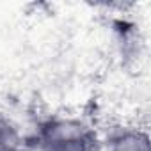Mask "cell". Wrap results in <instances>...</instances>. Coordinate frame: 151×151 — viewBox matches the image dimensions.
Wrapping results in <instances>:
<instances>
[{"mask_svg":"<svg viewBox=\"0 0 151 151\" xmlns=\"http://www.w3.org/2000/svg\"><path fill=\"white\" fill-rule=\"evenodd\" d=\"M20 149H23V142L18 128L4 114H0V151H20Z\"/></svg>","mask_w":151,"mask_h":151,"instance_id":"3957f363","label":"cell"},{"mask_svg":"<svg viewBox=\"0 0 151 151\" xmlns=\"http://www.w3.org/2000/svg\"><path fill=\"white\" fill-rule=\"evenodd\" d=\"M20 151H34V149H25V147H23V149H20Z\"/></svg>","mask_w":151,"mask_h":151,"instance_id":"277c9868","label":"cell"},{"mask_svg":"<svg viewBox=\"0 0 151 151\" xmlns=\"http://www.w3.org/2000/svg\"><path fill=\"white\" fill-rule=\"evenodd\" d=\"M109 151H149V137L142 130H123L110 139Z\"/></svg>","mask_w":151,"mask_h":151,"instance_id":"7a4b0ae2","label":"cell"},{"mask_svg":"<svg viewBox=\"0 0 151 151\" xmlns=\"http://www.w3.org/2000/svg\"><path fill=\"white\" fill-rule=\"evenodd\" d=\"M94 133L87 124L71 117H55L41 128L34 151H94Z\"/></svg>","mask_w":151,"mask_h":151,"instance_id":"6da1fadb","label":"cell"}]
</instances>
